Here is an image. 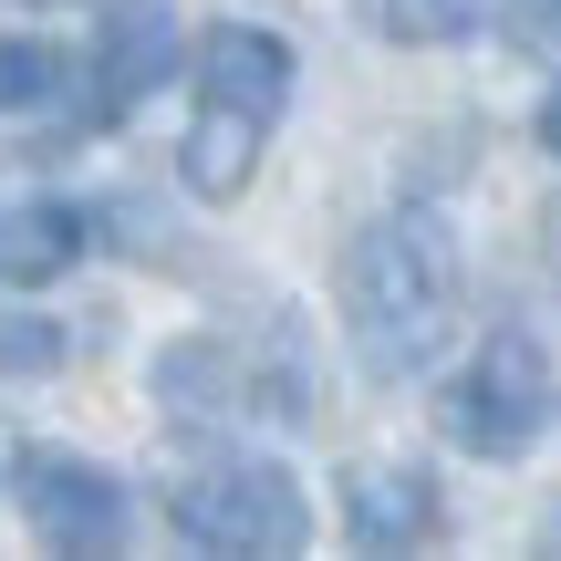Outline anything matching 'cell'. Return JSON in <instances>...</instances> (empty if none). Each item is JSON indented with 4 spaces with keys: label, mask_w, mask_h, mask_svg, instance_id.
Returning <instances> with one entry per match:
<instances>
[{
    "label": "cell",
    "mask_w": 561,
    "mask_h": 561,
    "mask_svg": "<svg viewBox=\"0 0 561 561\" xmlns=\"http://www.w3.org/2000/svg\"><path fill=\"white\" fill-rule=\"evenodd\" d=\"M551 261H561V208H551Z\"/></svg>",
    "instance_id": "obj_16"
},
{
    "label": "cell",
    "mask_w": 561,
    "mask_h": 561,
    "mask_svg": "<svg viewBox=\"0 0 561 561\" xmlns=\"http://www.w3.org/2000/svg\"><path fill=\"white\" fill-rule=\"evenodd\" d=\"M541 146L561 157V83H551V104H541Z\"/></svg>",
    "instance_id": "obj_13"
},
{
    "label": "cell",
    "mask_w": 561,
    "mask_h": 561,
    "mask_svg": "<svg viewBox=\"0 0 561 561\" xmlns=\"http://www.w3.org/2000/svg\"><path fill=\"white\" fill-rule=\"evenodd\" d=\"M167 53H178V21H167V0H115V11H104V53H94V94H104V115H125V104H136L146 83L167 73Z\"/></svg>",
    "instance_id": "obj_8"
},
{
    "label": "cell",
    "mask_w": 561,
    "mask_h": 561,
    "mask_svg": "<svg viewBox=\"0 0 561 561\" xmlns=\"http://www.w3.org/2000/svg\"><path fill=\"white\" fill-rule=\"evenodd\" d=\"M343 541L354 551H426L447 541V500L426 468H396V458H354L343 468Z\"/></svg>",
    "instance_id": "obj_6"
},
{
    "label": "cell",
    "mask_w": 561,
    "mask_h": 561,
    "mask_svg": "<svg viewBox=\"0 0 561 561\" xmlns=\"http://www.w3.org/2000/svg\"><path fill=\"white\" fill-rule=\"evenodd\" d=\"M530 32H561V0H530Z\"/></svg>",
    "instance_id": "obj_14"
},
{
    "label": "cell",
    "mask_w": 561,
    "mask_h": 561,
    "mask_svg": "<svg viewBox=\"0 0 561 561\" xmlns=\"http://www.w3.org/2000/svg\"><path fill=\"white\" fill-rule=\"evenodd\" d=\"M73 104V53L62 42H0V115H53Z\"/></svg>",
    "instance_id": "obj_10"
},
{
    "label": "cell",
    "mask_w": 561,
    "mask_h": 561,
    "mask_svg": "<svg viewBox=\"0 0 561 561\" xmlns=\"http://www.w3.org/2000/svg\"><path fill=\"white\" fill-rule=\"evenodd\" d=\"M541 426H551V364H541V343H530L520 322H500V333L468 354V375L447 385V437H458L468 458L510 468V458L541 447Z\"/></svg>",
    "instance_id": "obj_4"
},
{
    "label": "cell",
    "mask_w": 561,
    "mask_h": 561,
    "mask_svg": "<svg viewBox=\"0 0 561 561\" xmlns=\"http://www.w3.org/2000/svg\"><path fill=\"white\" fill-rule=\"evenodd\" d=\"M458 301H468V261H458L447 208H385L343 250V333H354L375 385L426 375L458 333Z\"/></svg>",
    "instance_id": "obj_1"
},
{
    "label": "cell",
    "mask_w": 561,
    "mask_h": 561,
    "mask_svg": "<svg viewBox=\"0 0 561 561\" xmlns=\"http://www.w3.org/2000/svg\"><path fill=\"white\" fill-rule=\"evenodd\" d=\"M11 500H21V520H32L42 551H125V530H136L125 479L94 468V458H73V447H21L11 458Z\"/></svg>",
    "instance_id": "obj_5"
},
{
    "label": "cell",
    "mask_w": 561,
    "mask_h": 561,
    "mask_svg": "<svg viewBox=\"0 0 561 561\" xmlns=\"http://www.w3.org/2000/svg\"><path fill=\"white\" fill-rule=\"evenodd\" d=\"M167 520H178L187 551H240V561H280L312 541V500L280 458H198L167 479Z\"/></svg>",
    "instance_id": "obj_3"
},
{
    "label": "cell",
    "mask_w": 561,
    "mask_h": 561,
    "mask_svg": "<svg viewBox=\"0 0 561 561\" xmlns=\"http://www.w3.org/2000/svg\"><path fill=\"white\" fill-rule=\"evenodd\" d=\"M541 541H551V551H561V500H551V530H541Z\"/></svg>",
    "instance_id": "obj_15"
},
{
    "label": "cell",
    "mask_w": 561,
    "mask_h": 561,
    "mask_svg": "<svg viewBox=\"0 0 561 561\" xmlns=\"http://www.w3.org/2000/svg\"><path fill=\"white\" fill-rule=\"evenodd\" d=\"M291 104V42L261 32V21H219L198 42V104H187V136H178V178L187 198H240L271 157V125Z\"/></svg>",
    "instance_id": "obj_2"
},
{
    "label": "cell",
    "mask_w": 561,
    "mask_h": 561,
    "mask_svg": "<svg viewBox=\"0 0 561 561\" xmlns=\"http://www.w3.org/2000/svg\"><path fill=\"white\" fill-rule=\"evenodd\" d=\"M489 0H385V32L396 42H468Z\"/></svg>",
    "instance_id": "obj_11"
},
{
    "label": "cell",
    "mask_w": 561,
    "mask_h": 561,
    "mask_svg": "<svg viewBox=\"0 0 561 561\" xmlns=\"http://www.w3.org/2000/svg\"><path fill=\"white\" fill-rule=\"evenodd\" d=\"M83 261V208H62V198H21V208H0V280H62Z\"/></svg>",
    "instance_id": "obj_9"
},
{
    "label": "cell",
    "mask_w": 561,
    "mask_h": 561,
    "mask_svg": "<svg viewBox=\"0 0 561 561\" xmlns=\"http://www.w3.org/2000/svg\"><path fill=\"white\" fill-rule=\"evenodd\" d=\"M62 343H73V333H53V322L11 312V322H0V375H53V364H62Z\"/></svg>",
    "instance_id": "obj_12"
},
{
    "label": "cell",
    "mask_w": 561,
    "mask_h": 561,
    "mask_svg": "<svg viewBox=\"0 0 561 561\" xmlns=\"http://www.w3.org/2000/svg\"><path fill=\"white\" fill-rule=\"evenodd\" d=\"M157 405L178 426H219V416H240V405H250V364L229 354V343L187 333V343H167V354H157Z\"/></svg>",
    "instance_id": "obj_7"
}]
</instances>
